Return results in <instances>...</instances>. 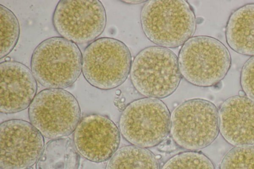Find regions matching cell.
I'll list each match as a JSON object with an SVG mask.
<instances>
[{"mask_svg": "<svg viewBox=\"0 0 254 169\" xmlns=\"http://www.w3.org/2000/svg\"><path fill=\"white\" fill-rule=\"evenodd\" d=\"M145 36L158 46L175 48L192 37L196 28L194 13L184 0H150L140 13Z\"/></svg>", "mask_w": 254, "mask_h": 169, "instance_id": "cell-1", "label": "cell"}, {"mask_svg": "<svg viewBox=\"0 0 254 169\" xmlns=\"http://www.w3.org/2000/svg\"><path fill=\"white\" fill-rule=\"evenodd\" d=\"M30 66L42 86L64 89L71 86L80 75L82 54L76 44L60 36L53 37L36 46Z\"/></svg>", "mask_w": 254, "mask_h": 169, "instance_id": "cell-2", "label": "cell"}, {"mask_svg": "<svg viewBox=\"0 0 254 169\" xmlns=\"http://www.w3.org/2000/svg\"><path fill=\"white\" fill-rule=\"evenodd\" d=\"M129 75L133 86L140 94L159 99L172 94L182 77L176 54L158 46L146 47L135 56Z\"/></svg>", "mask_w": 254, "mask_h": 169, "instance_id": "cell-3", "label": "cell"}, {"mask_svg": "<svg viewBox=\"0 0 254 169\" xmlns=\"http://www.w3.org/2000/svg\"><path fill=\"white\" fill-rule=\"evenodd\" d=\"M182 76L198 87L214 86L227 74L231 58L219 40L207 36L192 37L182 45L178 57Z\"/></svg>", "mask_w": 254, "mask_h": 169, "instance_id": "cell-4", "label": "cell"}, {"mask_svg": "<svg viewBox=\"0 0 254 169\" xmlns=\"http://www.w3.org/2000/svg\"><path fill=\"white\" fill-rule=\"evenodd\" d=\"M132 61L130 51L125 44L112 38H100L84 49L82 72L92 86L111 90L126 80Z\"/></svg>", "mask_w": 254, "mask_h": 169, "instance_id": "cell-5", "label": "cell"}, {"mask_svg": "<svg viewBox=\"0 0 254 169\" xmlns=\"http://www.w3.org/2000/svg\"><path fill=\"white\" fill-rule=\"evenodd\" d=\"M219 119L217 108L206 100L183 102L171 114L170 134L180 147L195 151L210 145L217 137Z\"/></svg>", "mask_w": 254, "mask_h": 169, "instance_id": "cell-6", "label": "cell"}, {"mask_svg": "<svg viewBox=\"0 0 254 169\" xmlns=\"http://www.w3.org/2000/svg\"><path fill=\"white\" fill-rule=\"evenodd\" d=\"M119 130L128 143L148 148L163 141L170 131L171 114L159 99L143 98L133 101L122 112Z\"/></svg>", "mask_w": 254, "mask_h": 169, "instance_id": "cell-7", "label": "cell"}, {"mask_svg": "<svg viewBox=\"0 0 254 169\" xmlns=\"http://www.w3.org/2000/svg\"><path fill=\"white\" fill-rule=\"evenodd\" d=\"M30 122L45 137L54 139L73 132L80 120L76 98L63 89H45L39 92L28 108Z\"/></svg>", "mask_w": 254, "mask_h": 169, "instance_id": "cell-8", "label": "cell"}, {"mask_svg": "<svg viewBox=\"0 0 254 169\" xmlns=\"http://www.w3.org/2000/svg\"><path fill=\"white\" fill-rule=\"evenodd\" d=\"M105 8L98 0H61L52 16L56 31L75 44L93 42L106 25Z\"/></svg>", "mask_w": 254, "mask_h": 169, "instance_id": "cell-9", "label": "cell"}, {"mask_svg": "<svg viewBox=\"0 0 254 169\" xmlns=\"http://www.w3.org/2000/svg\"><path fill=\"white\" fill-rule=\"evenodd\" d=\"M44 136L32 124L21 119L0 125L1 169H27L37 163L44 147Z\"/></svg>", "mask_w": 254, "mask_h": 169, "instance_id": "cell-10", "label": "cell"}, {"mask_svg": "<svg viewBox=\"0 0 254 169\" xmlns=\"http://www.w3.org/2000/svg\"><path fill=\"white\" fill-rule=\"evenodd\" d=\"M121 133L108 117L96 113L85 115L73 132V143L78 153L94 162L109 160L118 150Z\"/></svg>", "mask_w": 254, "mask_h": 169, "instance_id": "cell-11", "label": "cell"}, {"mask_svg": "<svg viewBox=\"0 0 254 169\" xmlns=\"http://www.w3.org/2000/svg\"><path fill=\"white\" fill-rule=\"evenodd\" d=\"M0 112L14 113L29 108L37 95V83L31 69L10 59L0 63Z\"/></svg>", "mask_w": 254, "mask_h": 169, "instance_id": "cell-12", "label": "cell"}, {"mask_svg": "<svg viewBox=\"0 0 254 169\" xmlns=\"http://www.w3.org/2000/svg\"><path fill=\"white\" fill-rule=\"evenodd\" d=\"M219 130L230 145L254 146V101L246 95L225 100L219 112Z\"/></svg>", "mask_w": 254, "mask_h": 169, "instance_id": "cell-13", "label": "cell"}, {"mask_svg": "<svg viewBox=\"0 0 254 169\" xmlns=\"http://www.w3.org/2000/svg\"><path fill=\"white\" fill-rule=\"evenodd\" d=\"M225 36L228 45L234 51L254 56V3L244 5L231 14Z\"/></svg>", "mask_w": 254, "mask_h": 169, "instance_id": "cell-14", "label": "cell"}, {"mask_svg": "<svg viewBox=\"0 0 254 169\" xmlns=\"http://www.w3.org/2000/svg\"><path fill=\"white\" fill-rule=\"evenodd\" d=\"M79 156L68 137L52 139L44 146L36 169H78Z\"/></svg>", "mask_w": 254, "mask_h": 169, "instance_id": "cell-15", "label": "cell"}, {"mask_svg": "<svg viewBox=\"0 0 254 169\" xmlns=\"http://www.w3.org/2000/svg\"><path fill=\"white\" fill-rule=\"evenodd\" d=\"M106 169H159L154 155L146 148L128 145L119 149Z\"/></svg>", "mask_w": 254, "mask_h": 169, "instance_id": "cell-16", "label": "cell"}, {"mask_svg": "<svg viewBox=\"0 0 254 169\" xmlns=\"http://www.w3.org/2000/svg\"><path fill=\"white\" fill-rule=\"evenodd\" d=\"M0 58L6 57L16 46L20 35L17 17L6 6L0 4Z\"/></svg>", "mask_w": 254, "mask_h": 169, "instance_id": "cell-17", "label": "cell"}, {"mask_svg": "<svg viewBox=\"0 0 254 169\" xmlns=\"http://www.w3.org/2000/svg\"><path fill=\"white\" fill-rule=\"evenodd\" d=\"M161 169H215L204 154L189 151L179 153L167 161Z\"/></svg>", "mask_w": 254, "mask_h": 169, "instance_id": "cell-18", "label": "cell"}, {"mask_svg": "<svg viewBox=\"0 0 254 169\" xmlns=\"http://www.w3.org/2000/svg\"><path fill=\"white\" fill-rule=\"evenodd\" d=\"M220 169H254V146L230 149L223 157Z\"/></svg>", "mask_w": 254, "mask_h": 169, "instance_id": "cell-19", "label": "cell"}, {"mask_svg": "<svg viewBox=\"0 0 254 169\" xmlns=\"http://www.w3.org/2000/svg\"><path fill=\"white\" fill-rule=\"evenodd\" d=\"M240 84L244 94L254 101V56L244 64L241 71Z\"/></svg>", "mask_w": 254, "mask_h": 169, "instance_id": "cell-20", "label": "cell"}, {"mask_svg": "<svg viewBox=\"0 0 254 169\" xmlns=\"http://www.w3.org/2000/svg\"><path fill=\"white\" fill-rule=\"evenodd\" d=\"M125 3L128 4H138L143 2H146L145 0H123Z\"/></svg>", "mask_w": 254, "mask_h": 169, "instance_id": "cell-21", "label": "cell"}]
</instances>
